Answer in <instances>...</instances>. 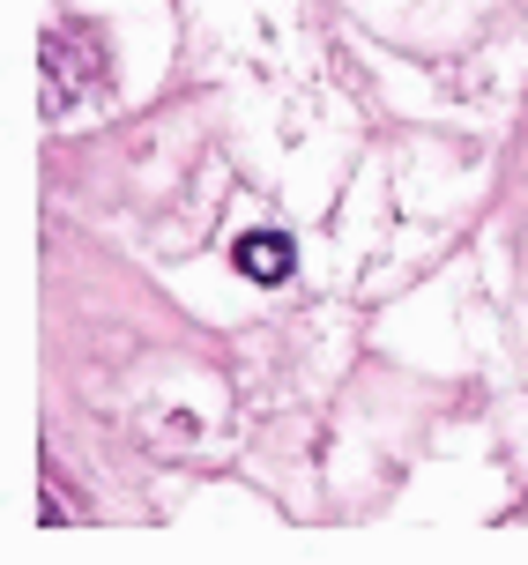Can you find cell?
Wrapping results in <instances>:
<instances>
[{"label": "cell", "mask_w": 528, "mask_h": 565, "mask_svg": "<svg viewBox=\"0 0 528 565\" xmlns=\"http://www.w3.org/2000/svg\"><path fill=\"white\" fill-rule=\"evenodd\" d=\"M231 260H239V276H253V282H283L291 276V238H283V231H246V238L231 246Z\"/></svg>", "instance_id": "obj_1"}]
</instances>
